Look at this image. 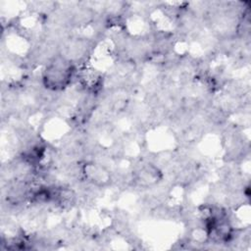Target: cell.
<instances>
[{
    "instance_id": "1",
    "label": "cell",
    "mask_w": 251,
    "mask_h": 251,
    "mask_svg": "<svg viewBox=\"0 0 251 251\" xmlns=\"http://www.w3.org/2000/svg\"><path fill=\"white\" fill-rule=\"evenodd\" d=\"M75 75V64L62 55L52 58L42 72L43 85L51 91L67 88Z\"/></svg>"
},
{
    "instance_id": "2",
    "label": "cell",
    "mask_w": 251,
    "mask_h": 251,
    "mask_svg": "<svg viewBox=\"0 0 251 251\" xmlns=\"http://www.w3.org/2000/svg\"><path fill=\"white\" fill-rule=\"evenodd\" d=\"M81 172L86 181L98 187L106 186L112 180L111 172L99 163L86 162L82 165Z\"/></svg>"
},
{
    "instance_id": "3",
    "label": "cell",
    "mask_w": 251,
    "mask_h": 251,
    "mask_svg": "<svg viewBox=\"0 0 251 251\" xmlns=\"http://www.w3.org/2000/svg\"><path fill=\"white\" fill-rule=\"evenodd\" d=\"M135 179L142 186L154 185L162 179V173L158 167L146 163L136 171Z\"/></svg>"
}]
</instances>
